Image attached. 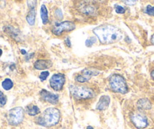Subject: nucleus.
Here are the masks:
<instances>
[{
  "instance_id": "obj_1",
  "label": "nucleus",
  "mask_w": 154,
  "mask_h": 129,
  "mask_svg": "<svg viewBox=\"0 0 154 129\" xmlns=\"http://www.w3.org/2000/svg\"><path fill=\"white\" fill-rule=\"evenodd\" d=\"M94 35L101 44H112L119 41L122 38L120 29L112 25H102L93 29Z\"/></svg>"
},
{
  "instance_id": "obj_2",
  "label": "nucleus",
  "mask_w": 154,
  "mask_h": 129,
  "mask_svg": "<svg viewBox=\"0 0 154 129\" xmlns=\"http://www.w3.org/2000/svg\"><path fill=\"white\" fill-rule=\"evenodd\" d=\"M60 112L56 108H48L42 113V116L36 118L37 124L45 127H51L59 122Z\"/></svg>"
},
{
  "instance_id": "obj_3",
  "label": "nucleus",
  "mask_w": 154,
  "mask_h": 129,
  "mask_svg": "<svg viewBox=\"0 0 154 129\" xmlns=\"http://www.w3.org/2000/svg\"><path fill=\"white\" fill-rule=\"evenodd\" d=\"M109 84L111 90L114 92L126 94L128 91L125 78L119 74L111 75L109 78Z\"/></svg>"
},
{
  "instance_id": "obj_4",
  "label": "nucleus",
  "mask_w": 154,
  "mask_h": 129,
  "mask_svg": "<svg viewBox=\"0 0 154 129\" xmlns=\"http://www.w3.org/2000/svg\"><path fill=\"white\" fill-rule=\"evenodd\" d=\"M69 91L72 97L76 100H86L92 98L94 95V92L91 88L80 85L69 86Z\"/></svg>"
},
{
  "instance_id": "obj_5",
  "label": "nucleus",
  "mask_w": 154,
  "mask_h": 129,
  "mask_svg": "<svg viewBox=\"0 0 154 129\" xmlns=\"http://www.w3.org/2000/svg\"><path fill=\"white\" fill-rule=\"evenodd\" d=\"M24 111L23 108L17 106L10 109L8 113V121L11 125H18L23 121Z\"/></svg>"
},
{
  "instance_id": "obj_6",
  "label": "nucleus",
  "mask_w": 154,
  "mask_h": 129,
  "mask_svg": "<svg viewBox=\"0 0 154 129\" xmlns=\"http://www.w3.org/2000/svg\"><path fill=\"white\" fill-rule=\"evenodd\" d=\"M75 28V25L71 21H64L54 25L52 29V32L57 36H60L64 32H69Z\"/></svg>"
},
{
  "instance_id": "obj_7",
  "label": "nucleus",
  "mask_w": 154,
  "mask_h": 129,
  "mask_svg": "<svg viewBox=\"0 0 154 129\" xmlns=\"http://www.w3.org/2000/svg\"><path fill=\"white\" fill-rule=\"evenodd\" d=\"M131 121L137 129H143L148 125L146 115L140 112H133L131 115Z\"/></svg>"
},
{
  "instance_id": "obj_8",
  "label": "nucleus",
  "mask_w": 154,
  "mask_h": 129,
  "mask_svg": "<svg viewBox=\"0 0 154 129\" xmlns=\"http://www.w3.org/2000/svg\"><path fill=\"white\" fill-rule=\"evenodd\" d=\"M66 81L65 75L62 73H56L50 78V86L54 91H60L63 88V84Z\"/></svg>"
},
{
  "instance_id": "obj_9",
  "label": "nucleus",
  "mask_w": 154,
  "mask_h": 129,
  "mask_svg": "<svg viewBox=\"0 0 154 129\" xmlns=\"http://www.w3.org/2000/svg\"><path fill=\"white\" fill-rule=\"evenodd\" d=\"M99 71L93 68H85L82 71L81 74H79L75 77V80L78 82L84 83L88 81L94 75H98Z\"/></svg>"
},
{
  "instance_id": "obj_10",
  "label": "nucleus",
  "mask_w": 154,
  "mask_h": 129,
  "mask_svg": "<svg viewBox=\"0 0 154 129\" xmlns=\"http://www.w3.org/2000/svg\"><path fill=\"white\" fill-rule=\"evenodd\" d=\"M3 30L7 35H9L11 38L15 40L16 41H23V34L17 28L14 27L12 26H5L3 27Z\"/></svg>"
},
{
  "instance_id": "obj_11",
  "label": "nucleus",
  "mask_w": 154,
  "mask_h": 129,
  "mask_svg": "<svg viewBox=\"0 0 154 129\" xmlns=\"http://www.w3.org/2000/svg\"><path fill=\"white\" fill-rule=\"evenodd\" d=\"M40 96L42 100L48 102V103H51V104H56L59 100V97L57 94H53V93L44 89L40 91Z\"/></svg>"
},
{
  "instance_id": "obj_12",
  "label": "nucleus",
  "mask_w": 154,
  "mask_h": 129,
  "mask_svg": "<svg viewBox=\"0 0 154 129\" xmlns=\"http://www.w3.org/2000/svg\"><path fill=\"white\" fill-rule=\"evenodd\" d=\"M109 103H110V98H109V96H101L100 100H99L98 103H97L96 109L100 111L106 110L108 108V106H109Z\"/></svg>"
},
{
  "instance_id": "obj_13",
  "label": "nucleus",
  "mask_w": 154,
  "mask_h": 129,
  "mask_svg": "<svg viewBox=\"0 0 154 129\" xmlns=\"http://www.w3.org/2000/svg\"><path fill=\"white\" fill-rule=\"evenodd\" d=\"M52 66V63L50 60H38L34 63V68L36 69H48Z\"/></svg>"
},
{
  "instance_id": "obj_14",
  "label": "nucleus",
  "mask_w": 154,
  "mask_h": 129,
  "mask_svg": "<svg viewBox=\"0 0 154 129\" xmlns=\"http://www.w3.org/2000/svg\"><path fill=\"white\" fill-rule=\"evenodd\" d=\"M137 107L140 109H149L151 108V103L149 100L146 98H142L139 100L137 103Z\"/></svg>"
},
{
  "instance_id": "obj_15",
  "label": "nucleus",
  "mask_w": 154,
  "mask_h": 129,
  "mask_svg": "<svg viewBox=\"0 0 154 129\" xmlns=\"http://www.w3.org/2000/svg\"><path fill=\"white\" fill-rule=\"evenodd\" d=\"M35 9H29V12H28L27 15H26V21L29 23L30 26H33L35 24Z\"/></svg>"
},
{
  "instance_id": "obj_16",
  "label": "nucleus",
  "mask_w": 154,
  "mask_h": 129,
  "mask_svg": "<svg viewBox=\"0 0 154 129\" xmlns=\"http://www.w3.org/2000/svg\"><path fill=\"white\" fill-rule=\"evenodd\" d=\"M40 14L42 21L43 24H47L48 23V9L45 5H42L41 6Z\"/></svg>"
},
{
  "instance_id": "obj_17",
  "label": "nucleus",
  "mask_w": 154,
  "mask_h": 129,
  "mask_svg": "<svg viewBox=\"0 0 154 129\" xmlns=\"http://www.w3.org/2000/svg\"><path fill=\"white\" fill-rule=\"evenodd\" d=\"M26 112L28 115H31V116H34V115H38V113H40V109L37 106L35 105H31V106H28L27 109H26Z\"/></svg>"
},
{
  "instance_id": "obj_18",
  "label": "nucleus",
  "mask_w": 154,
  "mask_h": 129,
  "mask_svg": "<svg viewBox=\"0 0 154 129\" xmlns=\"http://www.w3.org/2000/svg\"><path fill=\"white\" fill-rule=\"evenodd\" d=\"M13 85H14V83H13V81L10 78H5L2 83V88L5 90H6V91L11 89L13 88Z\"/></svg>"
},
{
  "instance_id": "obj_19",
  "label": "nucleus",
  "mask_w": 154,
  "mask_h": 129,
  "mask_svg": "<svg viewBox=\"0 0 154 129\" xmlns=\"http://www.w3.org/2000/svg\"><path fill=\"white\" fill-rule=\"evenodd\" d=\"M144 12L146 13V14H147L148 15L154 17V7L151 6V5H147V6L146 7V8H145Z\"/></svg>"
},
{
  "instance_id": "obj_20",
  "label": "nucleus",
  "mask_w": 154,
  "mask_h": 129,
  "mask_svg": "<svg viewBox=\"0 0 154 129\" xmlns=\"http://www.w3.org/2000/svg\"><path fill=\"white\" fill-rule=\"evenodd\" d=\"M37 5L36 0H27V5L29 9H35Z\"/></svg>"
},
{
  "instance_id": "obj_21",
  "label": "nucleus",
  "mask_w": 154,
  "mask_h": 129,
  "mask_svg": "<svg viewBox=\"0 0 154 129\" xmlns=\"http://www.w3.org/2000/svg\"><path fill=\"white\" fill-rule=\"evenodd\" d=\"M96 41V38L94 37H91V38H88V39L85 41V45L87 47H91L93 45V44H94Z\"/></svg>"
},
{
  "instance_id": "obj_22",
  "label": "nucleus",
  "mask_w": 154,
  "mask_h": 129,
  "mask_svg": "<svg viewBox=\"0 0 154 129\" xmlns=\"http://www.w3.org/2000/svg\"><path fill=\"white\" fill-rule=\"evenodd\" d=\"M114 8H115L116 12L117 13V14H124L125 11V8H124L122 6H121V5H115Z\"/></svg>"
},
{
  "instance_id": "obj_23",
  "label": "nucleus",
  "mask_w": 154,
  "mask_h": 129,
  "mask_svg": "<svg viewBox=\"0 0 154 129\" xmlns=\"http://www.w3.org/2000/svg\"><path fill=\"white\" fill-rule=\"evenodd\" d=\"M6 102H7L6 96H5L2 91H0V105H1V106H4V105H5Z\"/></svg>"
},
{
  "instance_id": "obj_24",
  "label": "nucleus",
  "mask_w": 154,
  "mask_h": 129,
  "mask_svg": "<svg viewBox=\"0 0 154 129\" xmlns=\"http://www.w3.org/2000/svg\"><path fill=\"white\" fill-rule=\"evenodd\" d=\"M48 75H49V72H47V71H44V72H41L40 75H39V78H40L41 81H45L47 78H48Z\"/></svg>"
},
{
  "instance_id": "obj_25",
  "label": "nucleus",
  "mask_w": 154,
  "mask_h": 129,
  "mask_svg": "<svg viewBox=\"0 0 154 129\" xmlns=\"http://www.w3.org/2000/svg\"><path fill=\"white\" fill-rule=\"evenodd\" d=\"M54 14H55V16L56 17H57V19H59V20H61L62 18H63V14H62V11L60 9H57L55 11V12H54Z\"/></svg>"
},
{
  "instance_id": "obj_26",
  "label": "nucleus",
  "mask_w": 154,
  "mask_h": 129,
  "mask_svg": "<svg viewBox=\"0 0 154 129\" xmlns=\"http://www.w3.org/2000/svg\"><path fill=\"white\" fill-rule=\"evenodd\" d=\"M125 4L128 5H135L137 0H122Z\"/></svg>"
},
{
  "instance_id": "obj_27",
  "label": "nucleus",
  "mask_w": 154,
  "mask_h": 129,
  "mask_svg": "<svg viewBox=\"0 0 154 129\" xmlns=\"http://www.w3.org/2000/svg\"><path fill=\"white\" fill-rule=\"evenodd\" d=\"M64 42L65 44H66V45L67 47H69V48H70L71 47V42H70V40H69V38H66V39L64 40Z\"/></svg>"
},
{
  "instance_id": "obj_28",
  "label": "nucleus",
  "mask_w": 154,
  "mask_h": 129,
  "mask_svg": "<svg viewBox=\"0 0 154 129\" xmlns=\"http://www.w3.org/2000/svg\"><path fill=\"white\" fill-rule=\"evenodd\" d=\"M151 43H152V45H154V34L151 37Z\"/></svg>"
},
{
  "instance_id": "obj_29",
  "label": "nucleus",
  "mask_w": 154,
  "mask_h": 129,
  "mask_svg": "<svg viewBox=\"0 0 154 129\" xmlns=\"http://www.w3.org/2000/svg\"><path fill=\"white\" fill-rule=\"evenodd\" d=\"M20 52H21L22 54H26V51H25L24 49H21V50H20Z\"/></svg>"
},
{
  "instance_id": "obj_30",
  "label": "nucleus",
  "mask_w": 154,
  "mask_h": 129,
  "mask_svg": "<svg viewBox=\"0 0 154 129\" xmlns=\"http://www.w3.org/2000/svg\"><path fill=\"white\" fill-rule=\"evenodd\" d=\"M151 77H152V79L154 80V69L152 71V72H151Z\"/></svg>"
},
{
  "instance_id": "obj_31",
  "label": "nucleus",
  "mask_w": 154,
  "mask_h": 129,
  "mask_svg": "<svg viewBox=\"0 0 154 129\" xmlns=\"http://www.w3.org/2000/svg\"><path fill=\"white\" fill-rule=\"evenodd\" d=\"M86 129H94V128H93V127H91V126H88Z\"/></svg>"
},
{
  "instance_id": "obj_32",
  "label": "nucleus",
  "mask_w": 154,
  "mask_h": 129,
  "mask_svg": "<svg viewBox=\"0 0 154 129\" xmlns=\"http://www.w3.org/2000/svg\"><path fill=\"white\" fill-rule=\"evenodd\" d=\"M2 49L0 48V57L2 56Z\"/></svg>"
}]
</instances>
